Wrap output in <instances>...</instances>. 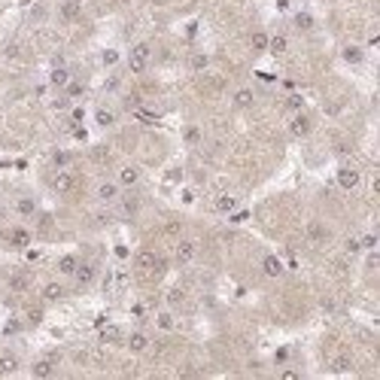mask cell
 I'll return each instance as SVG.
<instances>
[{
  "label": "cell",
  "instance_id": "e575fe53",
  "mask_svg": "<svg viewBox=\"0 0 380 380\" xmlns=\"http://www.w3.org/2000/svg\"><path fill=\"white\" fill-rule=\"evenodd\" d=\"M52 162H55V168H67L70 164V152H55Z\"/></svg>",
  "mask_w": 380,
  "mask_h": 380
},
{
  "label": "cell",
  "instance_id": "30bf717a",
  "mask_svg": "<svg viewBox=\"0 0 380 380\" xmlns=\"http://www.w3.org/2000/svg\"><path fill=\"white\" fill-rule=\"evenodd\" d=\"M122 188H131V186H137L140 182V170L137 168H131V164H125L122 170H119V180H116Z\"/></svg>",
  "mask_w": 380,
  "mask_h": 380
},
{
  "label": "cell",
  "instance_id": "f1b7e54d",
  "mask_svg": "<svg viewBox=\"0 0 380 380\" xmlns=\"http://www.w3.org/2000/svg\"><path fill=\"white\" fill-rule=\"evenodd\" d=\"M198 140H201V128H198V125H188V128H186V143L195 146Z\"/></svg>",
  "mask_w": 380,
  "mask_h": 380
},
{
  "label": "cell",
  "instance_id": "6da1fadb",
  "mask_svg": "<svg viewBox=\"0 0 380 380\" xmlns=\"http://www.w3.org/2000/svg\"><path fill=\"white\" fill-rule=\"evenodd\" d=\"M134 268L140 274H158V271H164V262L152 252V250H140L137 258H134Z\"/></svg>",
  "mask_w": 380,
  "mask_h": 380
},
{
  "label": "cell",
  "instance_id": "d6986e66",
  "mask_svg": "<svg viewBox=\"0 0 380 380\" xmlns=\"http://www.w3.org/2000/svg\"><path fill=\"white\" fill-rule=\"evenodd\" d=\"M64 298V286L61 283H46L43 286V301H61Z\"/></svg>",
  "mask_w": 380,
  "mask_h": 380
},
{
  "label": "cell",
  "instance_id": "8d00e7d4",
  "mask_svg": "<svg viewBox=\"0 0 380 380\" xmlns=\"http://www.w3.org/2000/svg\"><path fill=\"white\" fill-rule=\"evenodd\" d=\"M350 368V359L347 356H338L334 362H332V371H347Z\"/></svg>",
  "mask_w": 380,
  "mask_h": 380
},
{
  "label": "cell",
  "instance_id": "4fadbf2b",
  "mask_svg": "<svg viewBox=\"0 0 380 380\" xmlns=\"http://www.w3.org/2000/svg\"><path fill=\"white\" fill-rule=\"evenodd\" d=\"M262 271L268 274V277H280V274H283V262H280L277 256H264V258H262Z\"/></svg>",
  "mask_w": 380,
  "mask_h": 380
},
{
  "label": "cell",
  "instance_id": "7bdbcfd3",
  "mask_svg": "<svg viewBox=\"0 0 380 380\" xmlns=\"http://www.w3.org/2000/svg\"><path fill=\"white\" fill-rule=\"evenodd\" d=\"M359 250H362V240H356V238L347 240V252H359Z\"/></svg>",
  "mask_w": 380,
  "mask_h": 380
},
{
  "label": "cell",
  "instance_id": "484cf974",
  "mask_svg": "<svg viewBox=\"0 0 380 380\" xmlns=\"http://www.w3.org/2000/svg\"><path fill=\"white\" fill-rule=\"evenodd\" d=\"M344 61H350V64H362V49H359V46H347V49H344Z\"/></svg>",
  "mask_w": 380,
  "mask_h": 380
},
{
  "label": "cell",
  "instance_id": "277c9868",
  "mask_svg": "<svg viewBox=\"0 0 380 380\" xmlns=\"http://www.w3.org/2000/svg\"><path fill=\"white\" fill-rule=\"evenodd\" d=\"M119 192H122V186H119V182H112V180H104V182L98 186V198H100L104 204L116 201V198H119Z\"/></svg>",
  "mask_w": 380,
  "mask_h": 380
},
{
  "label": "cell",
  "instance_id": "4316f807",
  "mask_svg": "<svg viewBox=\"0 0 380 380\" xmlns=\"http://www.w3.org/2000/svg\"><path fill=\"white\" fill-rule=\"evenodd\" d=\"M119 338H122V334H119V328H116V326H110V328H104V332H100V340H104V344H116Z\"/></svg>",
  "mask_w": 380,
  "mask_h": 380
},
{
  "label": "cell",
  "instance_id": "ba28073f",
  "mask_svg": "<svg viewBox=\"0 0 380 380\" xmlns=\"http://www.w3.org/2000/svg\"><path fill=\"white\" fill-rule=\"evenodd\" d=\"M30 238H34V234L28 232V228H12V232L6 234V244H10V246H18V250H24V246L30 244Z\"/></svg>",
  "mask_w": 380,
  "mask_h": 380
},
{
  "label": "cell",
  "instance_id": "f6af8a7d",
  "mask_svg": "<svg viewBox=\"0 0 380 380\" xmlns=\"http://www.w3.org/2000/svg\"><path fill=\"white\" fill-rule=\"evenodd\" d=\"M283 380H298V371H283Z\"/></svg>",
  "mask_w": 380,
  "mask_h": 380
},
{
  "label": "cell",
  "instance_id": "d6a6232c",
  "mask_svg": "<svg viewBox=\"0 0 380 380\" xmlns=\"http://www.w3.org/2000/svg\"><path fill=\"white\" fill-rule=\"evenodd\" d=\"M137 207H140V201H137V198H125V201H122V213H128V216H131V213H137Z\"/></svg>",
  "mask_w": 380,
  "mask_h": 380
},
{
  "label": "cell",
  "instance_id": "8992f818",
  "mask_svg": "<svg viewBox=\"0 0 380 380\" xmlns=\"http://www.w3.org/2000/svg\"><path fill=\"white\" fill-rule=\"evenodd\" d=\"M73 186H76V176H73V174H67V170H61V174L52 180V188H55V192H61V195L73 192Z\"/></svg>",
  "mask_w": 380,
  "mask_h": 380
},
{
  "label": "cell",
  "instance_id": "7402d4cb",
  "mask_svg": "<svg viewBox=\"0 0 380 380\" xmlns=\"http://www.w3.org/2000/svg\"><path fill=\"white\" fill-rule=\"evenodd\" d=\"M268 40H271L268 34H262V30H256V34L250 36V46H252L256 52H264V49H268Z\"/></svg>",
  "mask_w": 380,
  "mask_h": 380
},
{
  "label": "cell",
  "instance_id": "60d3db41",
  "mask_svg": "<svg viewBox=\"0 0 380 380\" xmlns=\"http://www.w3.org/2000/svg\"><path fill=\"white\" fill-rule=\"evenodd\" d=\"M286 359H289V350H286V347H280V350L274 353V362H277V365H283Z\"/></svg>",
  "mask_w": 380,
  "mask_h": 380
},
{
  "label": "cell",
  "instance_id": "ee69618b",
  "mask_svg": "<svg viewBox=\"0 0 380 380\" xmlns=\"http://www.w3.org/2000/svg\"><path fill=\"white\" fill-rule=\"evenodd\" d=\"M180 228H182L180 222H168V228H164V232H168V234H180Z\"/></svg>",
  "mask_w": 380,
  "mask_h": 380
},
{
  "label": "cell",
  "instance_id": "e0dca14e",
  "mask_svg": "<svg viewBox=\"0 0 380 380\" xmlns=\"http://www.w3.org/2000/svg\"><path fill=\"white\" fill-rule=\"evenodd\" d=\"M76 264H80V258H76V256H61V258H58V271H61L64 277H73Z\"/></svg>",
  "mask_w": 380,
  "mask_h": 380
},
{
  "label": "cell",
  "instance_id": "7a4b0ae2",
  "mask_svg": "<svg viewBox=\"0 0 380 380\" xmlns=\"http://www.w3.org/2000/svg\"><path fill=\"white\" fill-rule=\"evenodd\" d=\"M149 55H152L149 43H137V46L131 49V55H128V67H131L134 73H143V70L149 67Z\"/></svg>",
  "mask_w": 380,
  "mask_h": 380
},
{
  "label": "cell",
  "instance_id": "ac0fdd59",
  "mask_svg": "<svg viewBox=\"0 0 380 380\" xmlns=\"http://www.w3.org/2000/svg\"><path fill=\"white\" fill-rule=\"evenodd\" d=\"M49 82H52L55 88H64V86L70 82V73H67V67H61V64H58V67L52 70V76H49Z\"/></svg>",
  "mask_w": 380,
  "mask_h": 380
},
{
  "label": "cell",
  "instance_id": "52a82bcc",
  "mask_svg": "<svg viewBox=\"0 0 380 380\" xmlns=\"http://www.w3.org/2000/svg\"><path fill=\"white\" fill-rule=\"evenodd\" d=\"M30 374H34V377H52V374H55V359H52V356L36 359V362L30 365Z\"/></svg>",
  "mask_w": 380,
  "mask_h": 380
},
{
  "label": "cell",
  "instance_id": "836d02e7",
  "mask_svg": "<svg viewBox=\"0 0 380 380\" xmlns=\"http://www.w3.org/2000/svg\"><path fill=\"white\" fill-rule=\"evenodd\" d=\"M64 88H67V94H70V98H80V94L86 92V86H82V82H67Z\"/></svg>",
  "mask_w": 380,
  "mask_h": 380
},
{
  "label": "cell",
  "instance_id": "9c48e42d",
  "mask_svg": "<svg viewBox=\"0 0 380 380\" xmlns=\"http://www.w3.org/2000/svg\"><path fill=\"white\" fill-rule=\"evenodd\" d=\"M289 131H292V137H308L310 134V119L304 116V112H298V116L289 122Z\"/></svg>",
  "mask_w": 380,
  "mask_h": 380
},
{
  "label": "cell",
  "instance_id": "cb8c5ba5",
  "mask_svg": "<svg viewBox=\"0 0 380 380\" xmlns=\"http://www.w3.org/2000/svg\"><path fill=\"white\" fill-rule=\"evenodd\" d=\"M76 16H80V0H70V4H64V6H61V18L73 22Z\"/></svg>",
  "mask_w": 380,
  "mask_h": 380
},
{
  "label": "cell",
  "instance_id": "9a60e30c",
  "mask_svg": "<svg viewBox=\"0 0 380 380\" xmlns=\"http://www.w3.org/2000/svg\"><path fill=\"white\" fill-rule=\"evenodd\" d=\"M18 371V356L16 353H0V374H16Z\"/></svg>",
  "mask_w": 380,
  "mask_h": 380
},
{
  "label": "cell",
  "instance_id": "ab89813d",
  "mask_svg": "<svg viewBox=\"0 0 380 380\" xmlns=\"http://www.w3.org/2000/svg\"><path fill=\"white\" fill-rule=\"evenodd\" d=\"M168 298H170V304H180V301L186 298V292H182V289H170V295H168Z\"/></svg>",
  "mask_w": 380,
  "mask_h": 380
},
{
  "label": "cell",
  "instance_id": "83f0119b",
  "mask_svg": "<svg viewBox=\"0 0 380 380\" xmlns=\"http://www.w3.org/2000/svg\"><path fill=\"white\" fill-rule=\"evenodd\" d=\"M295 24H298L301 30H310V28H314V16H310V12H298V16H295Z\"/></svg>",
  "mask_w": 380,
  "mask_h": 380
},
{
  "label": "cell",
  "instance_id": "bcb514c9",
  "mask_svg": "<svg viewBox=\"0 0 380 380\" xmlns=\"http://www.w3.org/2000/svg\"><path fill=\"white\" fill-rule=\"evenodd\" d=\"M4 219H6V210H4V207H0V222H4Z\"/></svg>",
  "mask_w": 380,
  "mask_h": 380
},
{
  "label": "cell",
  "instance_id": "5bb4252c",
  "mask_svg": "<svg viewBox=\"0 0 380 380\" xmlns=\"http://www.w3.org/2000/svg\"><path fill=\"white\" fill-rule=\"evenodd\" d=\"M252 104H256L252 88H238V92H234V106H238V110H250Z\"/></svg>",
  "mask_w": 380,
  "mask_h": 380
},
{
  "label": "cell",
  "instance_id": "7c38bea8",
  "mask_svg": "<svg viewBox=\"0 0 380 380\" xmlns=\"http://www.w3.org/2000/svg\"><path fill=\"white\" fill-rule=\"evenodd\" d=\"M73 277H76V283H92L94 280V264L92 262H80V264H76V271H73Z\"/></svg>",
  "mask_w": 380,
  "mask_h": 380
},
{
  "label": "cell",
  "instance_id": "1f68e13d",
  "mask_svg": "<svg viewBox=\"0 0 380 380\" xmlns=\"http://www.w3.org/2000/svg\"><path fill=\"white\" fill-rule=\"evenodd\" d=\"M301 106H304V98H301V94H289V98H286V110H295V112H298Z\"/></svg>",
  "mask_w": 380,
  "mask_h": 380
},
{
  "label": "cell",
  "instance_id": "74e56055",
  "mask_svg": "<svg viewBox=\"0 0 380 380\" xmlns=\"http://www.w3.org/2000/svg\"><path fill=\"white\" fill-rule=\"evenodd\" d=\"M116 61H119V52L116 49H106L104 52V64H116Z\"/></svg>",
  "mask_w": 380,
  "mask_h": 380
},
{
  "label": "cell",
  "instance_id": "d4e9b609",
  "mask_svg": "<svg viewBox=\"0 0 380 380\" xmlns=\"http://www.w3.org/2000/svg\"><path fill=\"white\" fill-rule=\"evenodd\" d=\"M286 46H289V43H286V36H271V40H268V49H271L274 55H283Z\"/></svg>",
  "mask_w": 380,
  "mask_h": 380
},
{
  "label": "cell",
  "instance_id": "d590c367",
  "mask_svg": "<svg viewBox=\"0 0 380 380\" xmlns=\"http://www.w3.org/2000/svg\"><path fill=\"white\" fill-rule=\"evenodd\" d=\"M18 332H22V322H18V320H6L4 334H18Z\"/></svg>",
  "mask_w": 380,
  "mask_h": 380
},
{
  "label": "cell",
  "instance_id": "44dd1931",
  "mask_svg": "<svg viewBox=\"0 0 380 380\" xmlns=\"http://www.w3.org/2000/svg\"><path fill=\"white\" fill-rule=\"evenodd\" d=\"M234 207H238V198H232V195L216 198V213H234Z\"/></svg>",
  "mask_w": 380,
  "mask_h": 380
},
{
  "label": "cell",
  "instance_id": "4dcf8cb0",
  "mask_svg": "<svg viewBox=\"0 0 380 380\" xmlns=\"http://www.w3.org/2000/svg\"><path fill=\"white\" fill-rule=\"evenodd\" d=\"M112 122H116V116H112V112L110 110H98V125H112Z\"/></svg>",
  "mask_w": 380,
  "mask_h": 380
},
{
  "label": "cell",
  "instance_id": "f35d334b",
  "mask_svg": "<svg viewBox=\"0 0 380 380\" xmlns=\"http://www.w3.org/2000/svg\"><path fill=\"white\" fill-rule=\"evenodd\" d=\"M192 67H195V70H204V67H207V55H195V58H192Z\"/></svg>",
  "mask_w": 380,
  "mask_h": 380
},
{
  "label": "cell",
  "instance_id": "3957f363",
  "mask_svg": "<svg viewBox=\"0 0 380 380\" xmlns=\"http://www.w3.org/2000/svg\"><path fill=\"white\" fill-rule=\"evenodd\" d=\"M359 182H362V174H359L356 168H340V170H338V186H340V188L353 192V188H359Z\"/></svg>",
  "mask_w": 380,
  "mask_h": 380
},
{
  "label": "cell",
  "instance_id": "ffe728a7",
  "mask_svg": "<svg viewBox=\"0 0 380 380\" xmlns=\"http://www.w3.org/2000/svg\"><path fill=\"white\" fill-rule=\"evenodd\" d=\"M16 213L18 216H34L36 213V201L34 198H18L16 201Z\"/></svg>",
  "mask_w": 380,
  "mask_h": 380
},
{
  "label": "cell",
  "instance_id": "8fae6325",
  "mask_svg": "<svg viewBox=\"0 0 380 380\" xmlns=\"http://www.w3.org/2000/svg\"><path fill=\"white\" fill-rule=\"evenodd\" d=\"M308 240H310V244H322V240H328V225H322V222H310V225H308Z\"/></svg>",
  "mask_w": 380,
  "mask_h": 380
},
{
  "label": "cell",
  "instance_id": "2e32d148",
  "mask_svg": "<svg viewBox=\"0 0 380 380\" xmlns=\"http://www.w3.org/2000/svg\"><path fill=\"white\" fill-rule=\"evenodd\" d=\"M146 347H149V338H146L143 332H134V334L128 338V350H131V353H143Z\"/></svg>",
  "mask_w": 380,
  "mask_h": 380
},
{
  "label": "cell",
  "instance_id": "5b68a950",
  "mask_svg": "<svg viewBox=\"0 0 380 380\" xmlns=\"http://www.w3.org/2000/svg\"><path fill=\"white\" fill-rule=\"evenodd\" d=\"M195 252H198L195 240H180V244H176V252H174V256H176V262H180V264H188V262L195 258Z\"/></svg>",
  "mask_w": 380,
  "mask_h": 380
},
{
  "label": "cell",
  "instance_id": "b9f144b4",
  "mask_svg": "<svg viewBox=\"0 0 380 380\" xmlns=\"http://www.w3.org/2000/svg\"><path fill=\"white\" fill-rule=\"evenodd\" d=\"M28 320H30V322H40V320H43V310H40V308H30V310H28Z\"/></svg>",
  "mask_w": 380,
  "mask_h": 380
},
{
  "label": "cell",
  "instance_id": "f546056e",
  "mask_svg": "<svg viewBox=\"0 0 380 380\" xmlns=\"http://www.w3.org/2000/svg\"><path fill=\"white\" fill-rule=\"evenodd\" d=\"M156 322H158V328H162V332H170V328H174V316H170V314H158V316H156Z\"/></svg>",
  "mask_w": 380,
  "mask_h": 380
},
{
  "label": "cell",
  "instance_id": "603a6c76",
  "mask_svg": "<svg viewBox=\"0 0 380 380\" xmlns=\"http://www.w3.org/2000/svg\"><path fill=\"white\" fill-rule=\"evenodd\" d=\"M28 286H30V277H28V274H22V271H18V274H12V277H10V289L24 292Z\"/></svg>",
  "mask_w": 380,
  "mask_h": 380
}]
</instances>
